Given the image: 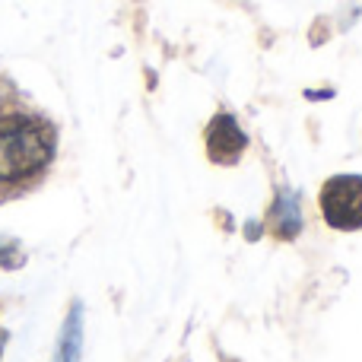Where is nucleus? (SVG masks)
Wrapping results in <instances>:
<instances>
[{
    "instance_id": "obj_1",
    "label": "nucleus",
    "mask_w": 362,
    "mask_h": 362,
    "mask_svg": "<svg viewBox=\"0 0 362 362\" xmlns=\"http://www.w3.org/2000/svg\"><path fill=\"white\" fill-rule=\"evenodd\" d=\"M54 127L38 115L0 112V187H23L54 159Z\"/></svg>"
},
{
    "instance_id": "obj_2",
    "label": "nucleus",
    "mask_w": 362,
    "mask_h": 362,
    "mask_svg": "<svg viewBox=\"0 0 362 362\" xmlns=\"http://www.w3.org/2000/svg\"><path fill=\"white\" fill-rule=\"evenodd\" d=\"M321 216L337 232L362 229V175H334L321 187Z\"/></svg>"
},
{
    "instance_id": "obj_3",
    "label": "nucleus",
    "mask_w": 362,
    "mask_h": 362,
    "mask_svg": "<svg viewBox=\"0 0 362 362\" xmlns=\"http://www.w3.org/2000/svg\"><path fill=\"white\" fill-rule=\"evenodd\" d=\"M245 146H248V137H245V131L238 127V121L232 115H216L210 121V127H206V153H210L213 163L219 165L238 163Z\"/></svg>"
},
{
    "instance_id": "obj_4",
    "label": "nucleus",
    "mask_w": 362,
    "mask_h": 362,
    "mask_svg": "<svg viewBox=\"0 0 362 362\" xmlns=\"http://www.w3.org/2000/svg\"><path fill=\"white\" fill-rule=\"evenodd\" d=\"M270 229L276 238H296L302 229V213H299V197L293 191H280L274 210H270Z\"/></svg>"
},
{
    "instance_id": "obj_5",
    "label": "nucleus",
    "mask_w": 362,
    "mask_h": 362,
    "mask_svg": "<svg viewBox=\"0 0 362 362\" xmlns=\"http://www.w3.org/2000/svg\"><path fill=\"white\" fill-rule=\"evenodd\" d=\"M80 350H83V305L74 302V308H70L67 321L61 327L54 362H80Z\"/></svg>"
},
{
    "instance_id": "obj_6",
    "label": "nucleus",
    "mask_w": 362,
    "mask_h": 362,
    "mask_svg": "<svg viewBox=\"0 0 362 362\" xmlns=\"http://www.w3.org/2000/svg\"><path fill=\"white\" fill-rule=\"evenodd\" d=\"M23 264V251L16 242L10 238H0V267H19Z\"/></svg>"
}]
</instances>
